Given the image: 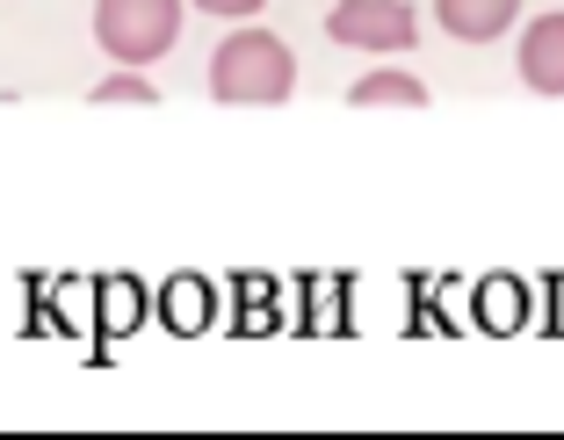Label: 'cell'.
Wrapping results in <instances>:
<instances>
[{"label":"cell","mask_w":564,"mask_h":440,"mask_svg":"<svg viewBox=\"0 0 564 440\" xmlns=\"http://www.w3.org/2000/svg\"><path fill=\"white\" fill-rule=\"evenodd\" d=\"M182 36V0H95V44L117 66H152Z\"/></svg>","instance_id":"7a4b0ae2"},{"label":"cell","mask_w":564,"mask_h":440,"mask_svg":"<svg viewBox=\"0 0 564 440\" xmlns=\"http://www.w3.org/2000/svg\"><path fill=\"white\" fill-rule=\"evenodd\" d=\"M521 80L535 95H564V15H535V30L521 36Z\"/></svg>","instance_id":"277c9868"},{"label":"cell","mask_w":564,"mask_h":440,"mask_svg":"<svg viewBox=\"0 0 564 440\" xmlns=\"http://www.w3.org/2000/svg\"><path fill=\"white\" fill-rule=\"evenodd\" d=\"M326 36L348 51H413V8L405 0H333Z\"/></svg>","instance_id":"3957f363"},{"label":"cell","mask_w":564,"mask_h":440,"mask_svg":"<svg viewBox=\"0 0 564 440\" xmlns=\"http://www.w3.org/2000/svg\"><path fill=\"white\" fill-rule=\"evenodd\" d=\"M297 87V58L275 30H232L210 58V95L232 109H275Z\"/></svg>","instance_id":"6da1fadb"},{"label":"cell","mask_w":564,"mask_h":440,"mask_svg":"<svg viewBox=\"0 0 564 440\" xmlns=\"http://www.w3.org/2000/svg\"><path fill=\"white\" fill-rule=\"evenodd\" d=\"M434 15H442L448 36H464V44H492V36L514 30L521 0H434Z\"/></svg>","instance_id":"5b68a950"},{"label":"cell","mask_w":564,"mask_h":440,"mask_svg":"<svg viewBox=\"0 0 564 440\" xmlns=\"http://www.w3.org/2000/svg\"><path fill=\"white\" fill-rule=\"evenodd\" d=\"M95 101H138V109H145V101H160V87L138 80V73H117V80H101V87H95Z\"/></svg>","instance_id":"52a82bcc"},{"label":"cell","mask_w":564,"mask_h":440,"mask_svg":"<svg viewBox=\"0 0 564 440\" xmlns=\"http://www.w3.org/2000/svg\"><path fill=\"white\" fill-rule=\"evenodd\" d=\"M348 101L355 109H427V87H420L413 73H369Z\"/></svg>","instance_id":"8992f818"},{"label":"cell","mask_w":564,"mask_h":440,"mask_svg":"<svg viewBox=\"0 0 564 440\" xmlns=\"http://www.w3.org/2000/svg\"><path fill=\"white\" fill-rule=\"evenodd\" d=\"M203 15H253V8H261V0H196Z\"/></svg>","instance_id":"ba28073f"}]
</instances>
